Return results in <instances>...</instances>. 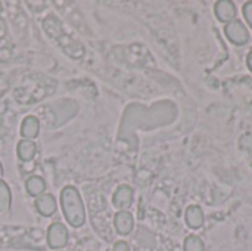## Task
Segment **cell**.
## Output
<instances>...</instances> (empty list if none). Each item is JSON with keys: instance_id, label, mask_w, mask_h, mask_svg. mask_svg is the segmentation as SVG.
Wrapping results in <instances>:
<instances>
[{"instance_id": "ac0fdd59", "label": "cell", "mask_w": 252, "mask_h": 251, "mask_svg": "<svg viewBox=\"0 0 252 251\" xmlns=\"http://www.w3.org/2000/svg\"><path fill=\"white\" fill-rule=\"evenodd\" d=\"M3 176V164L0 163V178Z\"/></svg>"}, {"instance_id": "9a60e30c", "label": "cell", "mask_w": 252, "mask_h": 251, "mask_svg": "<svg viewBox=\"0 0 252 251\" xmlns=\"http://www.w3.org/2000/svg\"><path fill=\"white\" fill-rule=\"evenodd\" d=\"M242 15L245 18L247 24L252 28V0L244 3V6H242Z\"/></svg>"}, {"instance_id": "4fadbf2b", "label": "cell", "mask_w": 252, "mask_h": 251, "mask_svg": "<svg viewBox=\"0 0 252 251\" xmlns=\"http://www.w3.org/2000/svg\"><path fill=\"white\" fill-rule=\"evenodd\" d=\"M183 251H205V244L198 235H188L183 243Z\"/></svg>"}, {"instance_id": "d6986e66", "label": "cell", "mask_w": 252, "mask_h": 251, "mask_svg": "<svg viewBox=\"0 0 252 251\" xmlns=\"http://www.w3.org/2000/svg\"><path fill=\"white\" fill-rule=\"evenodd\" d=\"M0 10H1V3H0Z\"/></svg>"}, {"instance_id": "8fae6325", "label": "cell", "mask_w": 252, "mask_h": 251, "mask_svg": "<svg viewBox=\"0 0 252 251\" xmlns=\"http://www.w3.org/2000/svg\"><path fill=\"white\" fill-rule=\"evenodd\" d=\"M37 154V145L34 141L21 139L16 145V155L21 161H31Z\"/></svg>"}, {"instance_id": "2e32d148", "label": "cell", "mask_w": 252, "mask_h": 251, "mask_svg": "<svg viewBox=\"0 0 252 251\" xmlns=\"http://www.w3.org/2000/svg\"><path fill=\"white\" fill-rule=\"evenodd\" d=\"M112 251H131L130 246L126 241H117L112 247Z\"/></svg>"}, {"instance_id": "e0dca14e", "label": "cell", "mask_w": 252, "mask_h": 251, "mask_svg": "<svg viewBox=\"0 0 252 251\" xmlns=\"http://www.w3.org/2000/svg\"><path fill=\"white\" fill-rule=\"evenodd\" d=\"M247 67L250 68V71L252 72V50L247 55Z\"/></svg>"}, {"instance_id": "9c48e42d", "label": "cell", "mask_w": 252, "mask_h": 251, "mask_svg": "<svg viewBox=\"0 0 252 251\" xmlns=\"http://www.w3.org/2000/svg\"><path fill=\"white\" fill-rule=\"evenodd\" d=\"M21 136L28 141H34L40 132V121L34 115H28L21 123Z\"/></svg>"}, {"instance_id": "7a4b0ae2", "label": "cell", "mask_w": 252, "mask_h": 251, "mask_svg": "<svg viewBox=\"0 0 252 251\" xmlns=\"http://www.w3.org/2000/svg\"><path fill=\"white\" fill-rule=\"evenodd\" d=\"M226 38L235 46H245L250 41V31L241 19H233L224 25Z\"/></svg>"}, {"instance_id": "7c38bea8", "label": "cell", "mask_w": 252, "mask_h": 251, "mask_svg": "<svg viewBox=\"0 0 252 251\" xmlns=\"http://www.w3.org/2000/svg\"><path fill=\"white\" fill-rule=\"evenodd\" d=\"M12 206V192L9 185L0 179V213H6Z\"/></svg>"}, {"instance_id": "ba28073f", "label": "cell", "mask_w": 252, "mask_h": 251, "mask_svg": "<svg viewBox=\"0 0 252 251\" xmlns=\"http://www.w3.org/2000/svg\"><path fill=\"white\" fill-rule=\"evenodd\" d=\"M185 220H186V225L190 229H193V231L201 229L204 226V222H205L202 209L199 206H196V204L189 206L186 209V213H185Z\"/></svg>"}, {"instance_id": "6da1fadb", "label": "cell", "mask_w": 252, "mask_h": 251, "mask_svg": "<svg viewBox=\"0 0 252 251\" xmlns=\"http://www.w3.org/2000/svg\"><path fill=\"white\" fill-rule=\"evenodd\" d=\"M61 209L71 228H81L86 223V207L80 191L72 186H63L61 191Z\"/></svg>"}, {"instance_id": "3957f363", "label": "cell", "mask_w": 252, "mask_h": 251, "mask_svg": "<svg viewBox=\"0 0 252 251\" xmlns=\"http://www.w3.org/2000/svg\"><path fill=\"white\" fill-rule=\"evenodd\" d=\"M68 240H69V232L62 222H55L49 226L46 234V241L52 250H62L63 247H66Z\"/></svg>"}, {"instance_id": "5bb4252c", "label": "cell", "mask_w": 252, "mask_h": 251, "mask_svg": "<svg viewBox=\"0 0 252 251\" xmlns=\"http://www.w3.org/2000/svg\"><path fill=\"white\" fill-rule=\"evenodd\" d=\"M239 146L242 151L245 152H252V133H245L241 141H239Z\"/></svg>"}, {"instance_id": "277c9868", "label": "cell", "mask_w": 252, "mask_h": 251, "mask_svg": "<svg viewBox=\"0 0 252 251\" xmlns=\"http://www.w3.org/2000/svg\"><path fill=\"white\" fill-rule=\"evenodd\" d=\"M214 13L220 22L227 24V22H232L233 19H236L238 7L232 0H219L214 4Z\"/></svg>"}, {"instance_id": "8992f818", "label": "cell", "mask_w": 252, "mask_h": 251, "mask_svg": "<svg viewBox=\"0 0 252 251\" xmlns=\"http://www.w3.org/2000/svg\"><path fill=\"white\" fill-rule=\"evenodd\" d=\"M133 200H134V191L128 185H120L112 195V204L120 210L128 209L133 204Z\"/></svg>"}, {"instance_id": "30bf717a", "label": "cell", "mask_w": 252, "mask_h": 251, "mask_svg": "<svg viewBox=\"0 0 252 251\" xmlns=\"http://www.w3.org/2000/svg\"><path fill=\"white\" fill-rule=\"evenodd\" d=\"M25 191L30 197L37 198L43 194H46V180L41 176H30L25 180Z\"/></svg>"}, {"instance_id": "52a82bcc", "label": "cell", "mask_w": 252, "mask_h": 251, "mask_svg": "<svg viewBox=\"0 0 252 251\" xmlns=\"http://www.w3.org/2000/svg\"><path fill=\"white\" fill-rule=\"evenodd\" d=\"M114 228L120 235H130L134 228V217L127 210H120L114 216Z\"/></svg>"}, {"instance_id": "5b68a950", "label": "cell", "mask_w": 252, "mask_h": 251, "mask_svg": "<svg viewBox=\"0 0 252 251\" xmlns=\"http://www.w3.org/2000/svg\"><path fill=\"white\" fill-rule=\"evenodd\" d=\"M34 207L40 216L52 217L58 210V201L52 194H43L34 200Z\"/></svg>"}]
</instances>
